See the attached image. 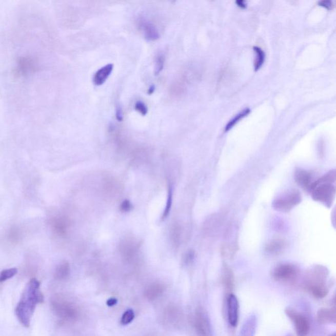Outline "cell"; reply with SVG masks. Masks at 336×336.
Wrapping results in <instances>:
<instances>
[{
  "label": "cell",
  "mask_w": 336,
  "mask_h": 336,
  "mask_svg": "<svg viewBox=\"0 0 336 336\" xmlns=\"http://www.w3.org/2000/svg\"><path fill=\"white\" fill-rule=\"evenodd\" d=\"M55 228L57 230L58 233H65L66 229L67 228V222L66 220L63 219H58L55 221Z\"/></svg>",
  "instance_id": "obj_23"
},
{
  "label": "cell",
  "mask_w": 336,
  "mask_h": 336,
  "mask_svg": "<svg viewBox=\"0 0 336 336\" xmlns=\"http://www.w3.org/2000/svg\"><path fill=\"white\" fill-rule=\"evenodd\" d=\"M319 5L320 6L327 9H332L333 8V2L331 1H322L319 2Z\"/></svg>",
  "instance_id": "obj_26"
},
{
  "label": "cell",
  "mask_w": 336,
  "mask_h": 336,
  "mask_svg": "<svg viewBox=\"0 0 336 336\" xmlns=\"http://www.w3.org/2000/svg\"><path fill=\"white\" fill-rule=\"evenodd\" d=\"M294 177L295 182L299 186L305 190L311 189L314 182L312 180L313 179L312 175L309 171L300 169V170H296Z\"/></svg>",
  "instance_id": "obj_10"
},
{
  "label": "cell",
  "mask_w": 336,
  "mask_h": 336,
  "mask_svg": "<svg viewBox=\"0 0 336 336\" xmlns=\"http://www.w3.org/2000/svg\"><path fill=\"white\" fill-rule=\"evenodd\" d=\"M17 272L18 269L15 267L3 270L0 272V283H4L8 280L12 279L17 274Z\"/></svg>",
  "instance_id": "obj_19"
},
{
  "label": "cell",
  "mask_w": 336,
  "mask_h": 336,
  "mask_svg": "<svg viewBox=\"0 0 336 336\" xmlns=\"http://www.w3.org/2000/svg\"><path fill=\"white\" fill-rule=\"evenodd\" d=\"M222 283L227 291L232 290L234 287V276L233 272L229 267H223L222 271Z\"/></svg>",
  "instance_id": "obj_13"
},
{
  "label": "cell",
  "mask_w": 336,
  "mask_h": 336,
  "mask_svg": "<svg viewBox=\"0 0 336 336\" xmlns=\"http://www.w3.org/2000/svg\"><path fill=\"white\" fill-rule=\"evenodd\" d=\"M286 243L283 240L276 239L272 240L267 244L265 250L271 254H278L285 248Z\"/></svg>",
  "instance_id": "obj_14"
},
{
  "label": "cell",
  "mask_w": 336,
  "mask_h": 336,
  "mask_svg": "<svg viewBox=\"0 0 336 336\" xmlns=\"http://www.w3.org/2000/svg\"><path fill=\"white\" fill-rule=\"evenodd\" d=\"M335 171L332 170L312 183L311 187L312 198L317 203L330 208L335 196Z\"/></svg>",
  "instance_id": "obj_3"
},
{
  "label": "cell",
  "mask_w": 336,
  "mask_h": 336,
  "mask_svg": "<svg viewBox=\"0 0 336 336\" xmlns=\"http://www.w3.org/2000/svg\"><path fill=\"white\" fill-rule=\"evenodd\" d=\"M114 69V65L109 64L105 65V67L101 68L98 70L94 75L93 82L94 85L97 86H102L107 81L109 77L111 74L112 70Z\"/></svg>",
  "instance_id": "obj_11"
},
{
  "label": "cell",
  "mask_w": 336,
  "mask_h": 336,
  "mask_svg": "<svg viewBox=\"0 0 336 336\" xmlns=\"http://www.w3.org/2000/svg\"><path fill=\"white\" fill-rule=\"evenodd\" d=\"M253 50L255 53V58L254 61V68L255 71L259 70L263 63H264L265 55L264 51L259 47H253Z\"/></svg>",
  "instance_id": "obj_15"
},
{
  "label": "cell",
  "mask_w": 336,
  "mask_h": 336,
  "mask_svg": "<svg viewBox=\"0 0 336 336\" xmlns=\"http://www.w3.org/2000/svg\"><path fill=\"white\" fill-rule=\"evenodd\" d=\"M286 336H293V335L292 334H291V333H288V334Z\"/></svg>",
  "instance_id": "obj_31"
},
{
  "label": "cell",
  "mask_w": 336,
  "mask_h": 336,
  "mask_svg": "<svg viewBox=\"0 0 336 336\" xmlns=\"http://www.w3.org/2000/svg\"><path fill=\"white\" fill-rule=\"evenodd\" d=\"M228 321L232 327L236 326L239 319V302L234 293H229L227 298Z\"/></svg>",
  "instance_id": "obj_7"
},
{
  "label": "cell",
  "mask_w": 336,
  "mask_h": 336,
  "mask_svg": "<svg viewBox=\"0 0 336 336\" xmlns=\"http://www.w3.org/2000/svg\"><path fill=\"white\" fill-rule=\"evenodd\" d=\"M317 321L320 325H329L336 323L335 307L321 308L317 313Z\"/></svg>",
  "instance_id": "obj_9"
},
{
  "label": "cell",
  "mask_w": 336,
  "mask_h": 336,
  "mask_svg": "<svg viewBox=\"0 0 336 336\" xmlns=\"http://www.w3.org/2000/svg\"><path fill=\"white\" fill-rule=\"evenodd\" d=\"M302 196L298 190L288 191L272 202V208L279 212L288 213L302 202Z\"/></svg>",
  "instance_id": "obj_5"
},
{
  "label": "cell",
  "mask_w": 336,
  "mask_h": 336,
  "mask_svg": "<svg viewBox=\"0 0 336 336\" xmlns=\"http://www.w3.org/2000/svg\"><path fill=\"white\" fill-rule=\"evenodd\" d=\"M299 268L292 263H281L276 265L272 270V279L277 283L281 284H294L299 278Z\"/></svg>",
  "instance_id": "obj_4"
},
{
  "label": "cell",
  "mask_w": 336,
  "mask_h": 336,
  "mask_svg": "<svg viewBox=\"0 0 336 336\" xmlns=\"http://www.w3.org/2000/svg\"><path fill=\"white\" fill-rule=\"evenodd\" d=\"M172 199H173V190L172 187H169V192H168V200H167V203L165 208V210H164L163 213V215H162V219H166L168 217L169 213L171 208V204H172Z\"/></svg>",
  "instance_id": "obj_20"
},
{
  "label": "cell",
  "mask_w": 336,
  "mask_h": 336,
  "mask_svg": "<svg viewBox=\"0 0 336 336\" xmlns=\"http://www.w3.org/2000/svg\"><path fill=\"white\" fill-rule=\"evenodd\" d=\"M116 117L117 121L122 122L124 120L123 110L121 105H117L116 110Z\"/></svg>",
  "instance_id": "obj_24"
},
{
  "label": "cell",
  "mask_w": 336,
  "mask_h": 336,
  "mask_svg": "<svg viewBox=\"0 0 336 336\" xmlns=\"http://www.w3.org/2000/svg\"><path fill=\"white\" fill-rule=\"evenodd\" d=\"M329 336H336L335 333H332V334H331V335H330Z\"/></svg>",
  "instance_id": "obj_30"
},
{
  "label": "cell",
  "mask_w": 336,
  "mask_h": 336,
  "mask_svg": "<svg viewBox=\"0 0 336 336\" xmlns=\"http://www.w3.org/2000/svg\"><path fill=\"white\" fill-rule=\"evenodd\" d=\"M139 27L148 41H156L160 38L158 29L153 23L145 18L141 17L138 21Z\"/></svg>",
  "instance_id": "obj_8"
},
{
  "label": "cell",
  "mask_w": 336,
  "mask_h": 336,
  "mask_svg": "<svg viewBox=\"0 0 336 336\" xmlns=\"http://www.w3.org/2000/svg\"><path fill=\"white\" fill-rule=\"evenodd\" d=\"M134 109L143 116H146L148 113L147 105L145 103L142 102V101H138V102H136Z\"/></svg>",
  "instance_id": "obj_22"
},
{
  "label": "cell",
  "mask_w": 336,
  "mask_h": 336,
  "mask_svg": "<svg viewBox=\"0 0 336 336\" xmlns=\"http://www.w3.org/2000/svg\"><path fill=\"white\" fill-rule=\"evenodd\" d=\"M107 304L109 306H113V305L117 304V300L115 299V298H111V299L108 300Z\"/></svg>",
  "instance_id": "obj_27"
},
{
  "label": "cell",
  "mask_w": 336,
  "mask_h": 336,
  "mask_svg": "<svg viewBox=\"0 0 336 336\" xmlns=\"http://www.w3.org/2000/svg\"><path fill=\"white\" fill-rule=\"evenodd\" d=\"M164 65H165V56L164 53H159L156 56V61H155L154 74L156 76H158L161 73L162 70H164Z\"/></svg>",
  "instance_id": "obj_18"
},
{
  "label": "cell",
  "mask_w": 336,
  "mask_h": 336,
  "mask_svg": "<svg viewBox=\"0 0 336 336\" xmlns=\"http://www.w3.org/2000/svg\"><path fill=\"white\" fill-rule=\"evenodd\" d=\"M155 89H156V86H155L154 84H152V85L149 87V89H148V94H149V95H152V94L154 93Z\"/></svg>",
  "instance_id": "obj_28"
},
{
  "label": "cell",
  "mask_w": 336,
  "mask_h": 336,
  "mask_svg": "<svg viewBox=\"0 0 336 336\" xmlns=\"http://www.w3.org/2000/svg\"><path fill=\"white\" fill-rule=\"evenodd\" d=\"M250 112V109H246L243 110L241 112H240L239 114L236 115L231 121H229L226 127H225V131H228L231 130V128H233L235 124L238 123V122L241 121V119L244 118V117L248 116Z\"/></svg>",
  "instance_id": "obj_17"
},
{
  "label": "cell",
  "mask_w": 336,
  "mask_h": 336,
  "mask_svg": "<svg viewBox=\"0 0 336 336\" xmlns=\"http://www.w3.org/2000/svg\"><path fill=\"white\" fill-rule=\"evenodd\" d=\"M329 271L323 265H317L310 268L305 274L303 287L316 299L326 298L330 291L328 283Z\"/></svg>",
  "instance_id": "obj_2"
},
{
  "label": "cell",
  "mask_w": 336,
  "mask_h": 336,
  "mask_svg": "<svg viewBox=\"0 0 336 336\" xmlns=\"http://www.w3.org/2000/svg\"><path fill=\"white\" fill-rule=\"evenodd\" d=\"M236 4L238 5V6L240 7L241 8H246V4L245 3V2L243 1V0H241V1H237L236 2Z\"/></svg>",
  "instance_id": "obj_29"
},
{
  "label": "cell",
  "mask_w": 336,
  "mask_h": 336,
  "mask_svg": "<svg viewBox=\"0 0 336 336\" xmlns=\"http://www.w3.org/2000/svg\"><path fill=\"white\" fill-rule=\"evenodd\" d=\"M70 271V266L69 263L67 262L61 263L58 265L55 271V277L58 280H63L67 278L69 275Z\"/></svg>",
  "instance_id": "obj_16"
},
{
  "label": "cell",
  "mask_w": 336,
  "mask_h": 336,
  "mask_svg": "<svg viewBox=\"0 0 336 336\" xmlns=\"http://www.w3.org/2000/svg\"><path fill=\"white\" fill-rule=\"evenodd\" d=\"M134 317H135V314L132 309H129L128 311H126L124 312L123 316L122 317L121 323L124 324V325H126L130 323L131 321L133 320Z\"/></svg>",
  "instance_id": "obj_21"
},
{
  "label": "cell",
  "mask_w": 336,
  "mask_h": 336,
  "mask_svg": "<svg viewBox=\"0 0 336 336\" xmlns=\"http://www.w3.org/2000/svg\"><path fill=\"white\" fill-rule=\"evenodd\" d=\"M286 316L292 322L298 336H308L311 330V323L309 318L297 311L292 307H287L285 309Z\"/></svg>",
  "instance_id": "obj_6"
},
{
  "label": "cell",
  "mask_w": 336,
  "mask_h": 336,
  "mask_svg": "<svg viewBox=\"0 0 336 336\" xmlns=\"http://www.w3.org/2000/svg\"><path fill=\"white\" fill-rule=\"evenodd\" d=\"M44 296L41 290V283L36 279H30L21 294L15 308V315L19 323L29 327L37 305L44 303Z\"/></svg>",
  "instance_id": "obj_1"
},
{
  "label": "cell",
  "mask_w": 336,
  "mask_h": 336,
  "mask_svg": "<svg viewBox=\"0 0 336 336\" xmlns=\"http://www.w3.org/2000/svg\"><path fill=\"white\" fill-rule=\"evenodd\" d=\"M131 208H132V206H131L130 202L128 201H124L121 206V210L122 211H125V212L130 211Z\"/></svg>",
  "instance_id": "obj_25"
},
{
  "label": "cell",
  "mask_w": 336,
  "mask_h": 336,
  "mask_svg": "<svg viewBox=\"0 0 336 336\" xmlns=\"http://www.w3.org/2000/svg\"><path fill=\"white\" fill-rule=\"evenodd\" d=\"M257 326V319L255 315H250L246 319L241 328V336H254Z\"/></svg>",
  "instance_id": "obj_12"
}]
</instances>
